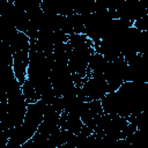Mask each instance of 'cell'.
Wrapping results in <instances>:
<instances>
[{"instance_id":"6da1fadb","label":"cell","mask_w":148,"mask_h":148,"mask_svg":"<svg viewBox=\"0 0 148 148\" xmlns=\"http://www.w3.org/2000/svg\"><path fill=\"white\" fill-rule=\"evenodd\" d=\"M108 94L109 87L104 77H89L81 88H77V96L86 102L101 101Z\"/></svg>"},{"instance_id":"7a4b0ae2","label":"cell","mask_w":148,"mask_h":148,"mask_svg":"<svg viewBox=\"0 0 148 148\" xmlns=\"http://www.w3.org/2000/svg\"><path fill=\"white\" fill-rule=\"evenodd\" d=\"M22 87V94L25 98V101L28 102V104L30 103H36L37 101L42 99V96L37 92V90L35 89L34 84L27 79V81L21 86Z\"/></svg>"}]
</instances>
